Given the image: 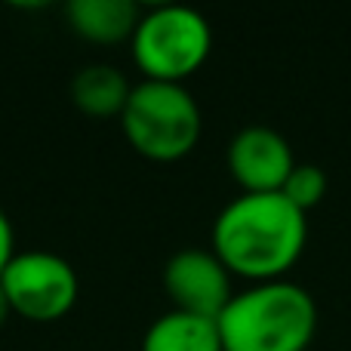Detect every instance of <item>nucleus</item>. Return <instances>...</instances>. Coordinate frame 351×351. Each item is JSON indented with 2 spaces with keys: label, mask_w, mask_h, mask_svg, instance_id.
<instances>
[{
  "label": "nucleus",
  "mask_w": 351,
  "mask_h": 351,
  "mask_svg": "<svg viewBox=\"0 0 351 351\" xmlns=\"http://www.w3.org/2000/svg\"><path fill=\"white\" fill-rule=\"evenodd\" d=\"M308 241V222L280 191H243L213 222V253L228 271L256 284L280 280L299 262Z\"/></svg>",
  "instance_id": "obj_1"
},
{
  "label": "nucleus",
  "mask_w": 351,
  "mask_h": 351,
  "mask_svg": "<svg viewBox=\"0 0 351 351\" xmlns=\"http://www.w3.org/2000/svg\"><path fill=\"white\" fill-rule=\"evenodd\" d=\"M216 324L222 351H305L317 330V305L293 280H265L234 293Z\"/></svg>",
  "instance_id": "obj_2"
},
{
  "label": "nucleus",
  "mask_w": 351,
  "mask_h": 351,
  "mask_svg": "<svg viewBox=\"0 0 351 351\" xmlns=\"http://www.w3.org/2000/svg\"><path fill=\"white\" fill-rule=\"evenodd\" d=\"M130 145L148 160H179L200 139V108L182 84L142 80L121 111Z\"/></svg>",
  "instance_id": "obj_3"
},
{
  "label": "nucleus",
  "mask_w": 351,
  "mask_h": 351,
  "mask_svg": "<svg viewBox=\"0 0 351 351\" xmlns=\"http://www.w3.org/2000/svg\"><path fill=\"white\" fill-rule=\"evenodd\" d=\"M133 59L145 80L182 84L206 62L213 31L204 12L194 6L164 3L148 10L133 31Z\"/></svg>",
  "instance_id": "obj_4"
},
{
  "label": "nucleus",
  "mask_w": 351,
  "mask_h": 351,
  "mask_svg": "<svg viewBox=\"0 0 351 351\" xmlns=\"http://www.w3.org/2000/svg\"><path fill=\"white\" fill-rule=\"evenodd\" d=\"M12 315L47 324L59 321L77 302V271L68 259L49 250H22L0 274Z\"/></svg>",
  "instance_id": "obj_5"
},
{
  "label": "nucleus",
  "mask_w": 351,
  "mask_h": 351,
  "mask_svg": "<svg viewBox=\"0 0 351 351\" xmlns=\"http://www.w3.org/2000/svg\"><path fill=\"white\" fill-rule=\"evenodd\" d=\"M164 287L170 293L176 311L219 321L225 305L231 302V271L222 265L213 250L185 247L170 256L164 265Z\"/></svg>",
  "instance_id": "obj_6"
},
{
  "label": "nucleus",
  "mask_w": 351,
  "mask_h": 351,
  "mask_svg": "<svg viewBox=\"0 0 351 351\" xmlns=\"http://www.w3.org/2000/svg\"><path fill=\"white\" fill-rule=\"evenodd\" d=\"M293 167L296 160L290 142L265 123L237 130L234 139L228 142V170L250 194L280 191Z\"/></svg>",
  "instance_id": "obj_7"
},
{
  "label": "nucleus",
  "mask_w": 351,
  "mask_h": 351,
  "mask_svg": "<svg viewBox=\"0 0 351 351\" xmlns=\"http://www.w3.org/2000/svg\"><path fill=\"white\" fill-rule=\"evenodd\" d=\"M65 16L71 28L93 43H117L133 37L142 19L133 0H71Z\"/></svg>",
  "instance_id": "obj_8"
},
{
  "label": "nucleus",
  "mask_w": 351,
  "mask_h": 351,
  "mask_svg": "<svg viewBox=\"0 0 351 351\" xmlns=\"http://www.w3.org/2000/svg\"><path fill=\"white\" fill-rule=\"evenodd\" d=\"M142 351H222V336L216 321L173 308L145 330Z\"/></svg>",
  "instance_id": "obj_9"
},
{
  "label": "nucleus",
  "mask_w": 351,
  "mask_h": 351,
  "mask_svg": "<svg viewBox=\"0 0 351 351\" xmlns=\"http://www.w3.org/2000/svg\"><path fill=\"white\" fill-rule=\"evenodd\" d=\"M130 90H133V86L127 84L123 71H117L114 65L96 62V65H86L74 74L71 102L93 117H111V114H121L123 111V105H127V99H130Z\"/></svg>",
  "instance_id": "obj_10"
},
{
  "label": "nucleus",
  "mask_w": 351,
  "mask_h": 351,
  "mask_svg": "<svg viewBox=\"0 0 351 351\" xmlns=\"http://www.w3.org/2000/svg\"><path fill=\"white\" fill-rule=\"evenodd\" d=\"M327 185H330L327 173H324L317 164H296L293 167V173L287 176L280 194H284L293 206H299L302 213H308L311 206H317L324 200Z\"/></svg>",
  "instance_id": "obj_11"
},
{
  "label": "nucleus",
  "mask_w": 351,
  "mask_h": 351,
  "mask_svg": "<svg viewBox=\"0 0 351 351\" xmlns=\"http://www.w3.org/2000/svg\"><path fill=\"white\" fill-rule=\"evenodd\" d=\"M16 256V250H12V225L10 219H6V213L0 210V274H3L6 262Z\"/></svg>",
  "instance_id": "obj_12"
},
{
  "label": "nucleus",
  "mask_w": 351,
  "mask_h": 351,
  "mask_svg": "<svg viewBox=\"0 0 351 351\" xmlns=\"http://www.w3.org/2000/svg\"><path fill=\"white\" fill-rule=\"evenodd\" d=\"M12 315V305H10V299H6V293H3V287H0V327L6 324V317Z\"/></svg>",
  "instance_id": "obj_13"
}]
</instances>
